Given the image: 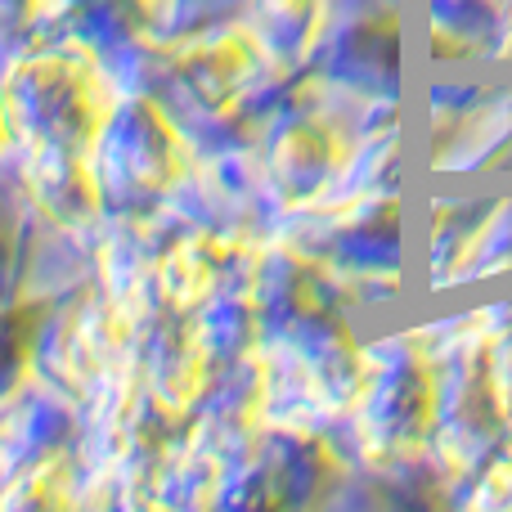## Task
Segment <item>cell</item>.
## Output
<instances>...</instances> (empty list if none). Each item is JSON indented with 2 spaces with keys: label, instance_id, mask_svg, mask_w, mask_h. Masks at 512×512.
Listing matches in <instances>:
<instances>
[{
  "label": "cell",
  "instance_id": "6da1fadb",
  "mask_svg": "<svg viewBox=\"0 0 512 512\" xmlns=\"http://www.w3.org/2000/svg\"><path fill=\"white\" fill-rule=\"evenodd\" d=\"M0 99H5V117L18 149L45 144V149L90 153L99 126L108 122L104 86H99L95 68L63 50L9 59Z\"/></svg>",
  "mask_w": 512,
  "mask_h": 512
},
{
  "label": "cell",
  "instance_id": "7a4b0ae2",
  "mask_svg": "<svg viewBox=\"0 0 512 512\" xmlns=\"http://www.w3.org/2000/svg\"><path fill=\"white\" fill-rule=\"evenodd\" d=\"M90 167L108 194H162L180 171V149L158 108L126 104L108 113L90 144Z\"/></svg>",
  "mask_w": 512,
  "mask_h": 512
},
{
  "label": "cell",
  "instance_id": "3957f363",
  "mask_svg": "<svg viewBox=\"0 0 512 512\" xmlns=\"http://www.w3.org/2000/svg\"><path fill=\"white\" fill-rule=\"evenodd\" d=\"M342 162V144L324 122H297L274 144V176L292 203H306Z\"/></svg>",
  "mask_w": 512,
  "mask_h": 512
},
{
  "label": "cell",
  "instance_id": "277c9868",
  "mask_svg": "<svg viewBox=\"0 0 512 512\" xmlns=\"http://www.w3.org/2000/svg\"><path fill=\"white\" fill-rule=\"evenodd\" d=\"M54 14H63L90 45H126L149 27L153 0H54Z\"/></svg>",
  "mask_w": 512,
  "mask_h": 512
},
{
  "label": "cell",
  "instance_id": "5b68a950",
  "mask_svg": "<svg viewBox=\"0 0 512 512\" xmlns=\"http://www.w3.org/2000/svg\"><path fill=\"white\" fill-rule=\"evenodd\" d=\"M45 328V306H23V301H5L0 306V400L18 391L27 378V364L36 360V342Z\"/></svg>",
  "mask_w": 512,
  "mask_h": 512
},
{
  "label": "cell",
  "instance_id": "8992f818",
  "mask_svg": "<svg viewBox=\"0 0 512 512\" xmlns=\"http://www.w3.org/2000/svg\"><path fill=\"white\" fill-rule=\"evenodd\" d=\"M319 5L324 0H256L261 18V41L270 50H306L315 41Z\"/></svg>",
  "mask_w": 512,
  "mask_h": 512
},
{
  "label": "cell",
  "instance_id": "52a82bcc",
  "mask_svg": "<svg viewBox=\"0 0 512 512\" xmlns=\"http://www.w3.org/2000/svg\"><path fill=\"white\" fill-rule=\"evenodd\" d=\"M54 14V0H0V45L5 50H27V41H32L36 23L41 18Z\"/></svg>",
  "mask_w": 512,
  "mask_h": 512
},
{
  "label": "cell",
  "instance_id": "ba28073f",
  "mask_svg": "<svg viewBox=\"0 0 512 512\" xmlns=\"http://www.w3.org/2000/svg\"><path fill=\"white\" fill-rule=\"evenodd\" d=\"M14 144V131H9V117H5V99H0V153Z\"/></svg>",
  "mask_w": 512,
  "mask_h": 512
}]
</instances>
